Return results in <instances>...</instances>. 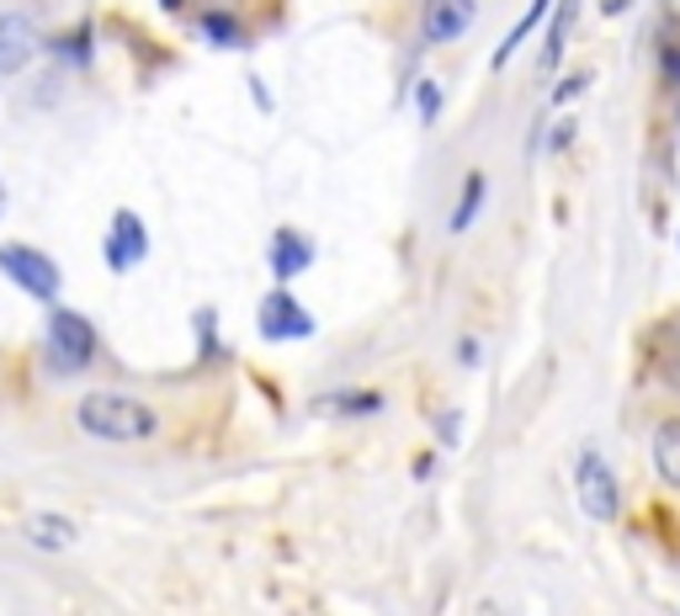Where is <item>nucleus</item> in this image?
<instances>
[{
	"label": "nucleus",
	"instance_id": "1",
	"mask_svg": "<svg viewBox=\"0 0 680 616\" xmlns=\"http://www.w3.org/2000/svg\"><path fill=\"white\" fill-rule=\"evenodd\" d=\"M74 426L86 430L91 441L128 447V441H149V436H160V415H154L144 399H133V394L97 388V394H86V399L74 404Z\"/></svg>",
	"mask_w": 680,
	"mask_h": 616
},
{
	"label": "nucleus",
	"instance_id": "2",
	"mask_svg": "<svg viewBox=\"0 0 680 616\" xmlns=\"http://www.w3.org/2000/svg\"><path fill=\"white\" fill-rule=\"evenodd\" d=\"M0 271H6V282L11 287H22L27 298H38V304H59L64 271H59V261L43 256L38 245H22V239L0 245Z\"/></svg>",
	"mask_w": 680,
	"mask_h": 616
},
{
	"label": "nucleus",
	"instance_id": "3",
	"mask_svg": "<svg viewBox=\"0 0 680 616\" xmlns=\"http://www.w3.org/2000/svg\"><path fill=\"white\" fill-rule=\"evenodd\" d=\"M49 351H53V367H64V372H80V367H91L101 351V335L97 325L86 319V314H74V308L53 304L49 308Z\"/></svg>",
	"mask_w": 680,
	"mask_h": 616
},
{
	"label": "nucleus",
	"instance_id": "4",
	"mask_svg": "<svg viewBox=\"0 0 680 616\" xmlns=\"http://www.w3.org/2000/svg\"><path fill=\"white\" fill-rule=\"evenodd\" d=\"M574 495H580V510L590 521H617V516H622V489H617V478H611L601 451H580Z\"/></svg>",
	"mask_w": 680,
	"mask_h": 616
},
{
	"label": "nucleus",
	"instance_id": "5",
	"mask_svg": "<svg viewBox=\"0 0 680 616\" xmlns=\"http://www.w3.org/2000/svg\"><path fill=\"white\" fill-rule=\"evenodd\" d=\"M256 330H261V340H271V346H282V340H309V335H314V314L298 304L288 287H271L267 298H261V308H256Z\"/></svg>",
	"mask_w": 680,
	"mask_h": 616
},
{
	"label": "nucleus",
	"instance_id": "6",
	"mask_svg": "<svg viewBox=\"0 0 680 616\" xmlns=\"http://www.w3.org/2000/svg\"><path fill=\"white\" fill-rule=\"evenodd\" d=\"M101 256H107V271H133V266H144L149 256V229L144 218L133 213V208H118L112 223H107V239H101Z\"/></svg>",
	"mask_w": 680,
	"mask_h": 616
},
{
	"label": "nucleus",
	"instance_id": "7",
	"mask_svg": "<svg viewBox=\"0 0 680 616\" xmlns=\"http://www.w3.org/2000/svg\"><path fill=\"white\" fill-rule=\"evenodd\" d=\"M43 48V32L27 11H0V74H22Z\"/></svg>",
	"mask_w": 680,
	"mask_h": 616
},
{
	"label": "nucleus",
	"instance_id": "8",
	"mask_svg": "<svg viewBox=\"0 0 680 616\" xmlns=\"http://www.w3.org/2000/svg\"><path fill=\"white\" fill-rule=\"evenodd\" d=\"M479 17V0H420V32L426 43H458Z\"/></svg>",
	"mask_w": 680,
	"mask_h": 616
},
{
	"label": "nucleus",
	"instance_id": "9",
	"mask_svg": "<svg viewBox=\"0 0 680 616\" xmlns=\"http://www.w3.org/2000/svg\"><path fill=\"white\" fill-rule=\"evenodd\" d=\"M267 261H271V277H277V282H292V277H303V271L314 266V239L298 235V229H277Z\"/></svg>",
	"mask_w": 680,
	"mask_h": 616
},
{
	"label": "nucleus",
	"instance_id": "10",
	"mask_svg": "<svg viewBox=\"0 0 680 616\" xmlns=\"http://www.w3.org/2000/svg\"><path fill=\"white\" fill-rule=\"evenodd\" d=\"M22 537L43 553H64V547H74V521L59 510H32V516H22Z\"/></svg>",
	"mask_w": 680,
	"mask_h": 616
},
{
	"label": "nucleus",
	"instance_id": "11",
	"mask_svg": "<svg viewBox=\"0 0 680 616\" xmlns=\"http://www.w3.org/2000/svg\"><path fill=\"white\" fill-rule=\"evenodd\" d=\"M484 197H489V176L484 170H468V181H462V191H458V208H452V218H447V229H452V235H468V229L479 223V213H484Z\"/></svg>",
	"mask_w": 680,
	"mask_h": 616
},
{
	"label": "nucleus",
	"instance_id": "12",
	"mask_svg": "<svg viewBox=\"0 0 680 616\" xmlns=\"http://www.w3.org/2000/svg\"><path fill=\"white\" fill-rule=\"evenodd\" d=\"M654 474L670 484V489H680V420H664V426L654 430Z\"/></svg>",
	"mask_w": 680,
	"mask_h": 616
},
{
	"label": "nucleus",
	"instance_id": "13",
	"mask_svg": "<svg viewBox=\"0 0 680 616\" xmlns=\"http://www.w3.org/2000/svg\"><path fill=\"white\" fill-rule=\"evenodd\" d=\"M548 11H553V0H532V6L521 11V22L510 27L506 38H500V48H494V70H506V64H510V53H516V48H521V43H527V38H532V32H537V22H542Z\"/></svg>",
	"mask_w": 680,
	"mask_h": 616
},
{
	"label": "nucleus",
	"instance_id": "14",
	"mask_svg": "<svg viewBox=\"0 0 680 616\" xmlns=\"http://www.w3.org/2000/svg\"><path fill=\"white\" fill-rule=\"evenodd\" d=\"M574 17H580V0H559V22L548 27V38H542V64H548V70L563 59V38H569Z\"/></svg>",
	"mask_w": 680,
	"mask_h": 616
},
{
	"label": "nucleus",
	"instance_id": "15",
	"mask_svg": "<svg viewBox=\"0 0 680 616\" xmlns=\"http://www.w3.org/2000/svg\"><path fill=\"white\" fill-rule=\"evenodd\" d=\"M330 409H340V415H378V409H383V394H372V388H351V394L330 399Z\"/></svg>",
	"mask_w": 680,
	"mask_h": 616
},
{
	"label": "nucleus",
	"instance_id": "16",
	"mask_svg": "<svg viewBox=\"0 0 680 616\" xmlns=\"http://www.w3.org/2000/svg\"><path fill=\"white\" fill-rule=\"evenodd\" d=\"M414 112H420V122H426V128L441 118V86H437V80H420V86H414Z\"/></svg>",
	"mask_w": 680,
	"mask_h": 616
},
{
	"label": "nucleus",
	"instance_id": "17",
	"mask_svg": "<svg viewBox=\"0 0 680 616\" xmlns=\"http://www.w3.org/2000/svg\"><path fill=\"white\" fill-rule=\"evenodd\" d=\"M59 59H70V64H91V27H74L70 38H59Z\"/></svg>",
	"mask_w": 680,
	"mask_h": 616
},
{
	"label": "nucleus",
	"instance_id": "18",
	"mask_svg": "<svg viewBox=\"0 0 680 616\" xmlns=\"http://www.w3.org/2000/svg\"><path fill=\"white\" fill-rule=\"evenodd\" d=\"M202 32L213 38V43H223V48H234V43H244V32H240V22H229V17H202Z\"/></svg>",
	"mask_w": 680,
	"mask_h": 616
},
{
	"label": "nucleus",
	"instance_id": "19",
	"mask_svg": "<svg viewBox=\"0 0 680 616\" xmlns=\"http://www.w3.org/2000/svg\"><path fill=\"white\" fill-rule=\"evenodd\" d=\"M584 86H590V74H569V80H559V86H553V107H569Z\"/></svg>",
	"mask_w": 680,
	"mask_h": 616
},
{
	"label": "nucleus",
	"instance_id": "20",
	"mask_svg": "<svg viewBox=\"0 0 680 616\" xmlns=\"http://www.w3.org/2000/svg\"><path fill=\"white\" fill-rule=\"evenodd\" d=\"M458 361H462V367H479V361H484L479 340H462V346H458Z\"/></svg>",
	"mask_w": 680,
	"mask_h": 616
},
{
	"label": "nucleus",
	"instance_id": "21",
	"mask_svg": "<svg viewBox=\"0 0 680 616\" xmlns=\"http://www.w3.org/2000/svg\"><path fill=\"white\" fill-rule=\"evenodd\" d=\"M569 139H574V128L563 122V128H553V149H569Z\"/></svg>",
	"mask_w": 680,
	"mask_h": 616
},
{
	"label": "nucleus",
	"instance_id": "22",
	"mask_svg": "<svg viewBox=\"0 0 680 616\" xmlns=\"http://www.w3.org/2000/svg\"><path fill=\"white\" fill-rule=\"evenodd\" d=\"M664 70H670V74L680 80V48H670V53H664Z\"/></svg>",
	"mask_w": 680,
	"mask_h": 616
},
{
	"label": "nucleus",
	"instance_id": "23",
	"mask_svg": "<svg viewBox=\"0 0 680 616\" xmlns=\"http://www.w3.org/2000/svg\"><path fill=\"white\" fill-rule=\"evenodd\" d=\"M622 6H628V0H607V17H617V11H622Z\"/></svg>",
	"mask_w": 680,
	"mask_h": 616
},
{
	"label": "nucleus",
	"instance_id": "24",
	"mask_svg": "<svg viewBox=\"0 0 680 616\" xmlns=\"http://www.w3.org/2000/svg\"><path fill=\"white\" fill-rule=\"evenodd\" d=\"M0 218H6V181H0Z\"/></svg>",
	"mask_w": 680,
	"mask_h": 616
}]
</instances>
